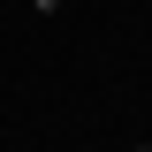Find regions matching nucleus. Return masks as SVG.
Here are the masks:
<instances>
[{
  "label": "nucleus",
  "mask_w": 152,
  "mask_h": 152,
  "mask_svg": "<svg viewBox=\"0 0 152 152\" xmlns=\"http://www.w3.org/2000/svg\"><path fill=\"white\" fill-rule=\"evenodd\" d=\"M31 8H38V15H53V8H61V0H31Z\"/></svg>",
  "instance_id": "f257e3e1"
},
{
  "label": "nucleus",
  "mask_w": 152,
  "mask_h": 152,
  "mask_svg": "<svg viewBox=\"0 0 152 152\" xmlns=\"http://www.w3.org/2000/svg\"><path fill=\"white\" fill-rule=\"evenodd\" d=\"M137 152H152V145H137Z\"/></svg>",
  "instance_id": "f03ea898"
}]
</instances>
